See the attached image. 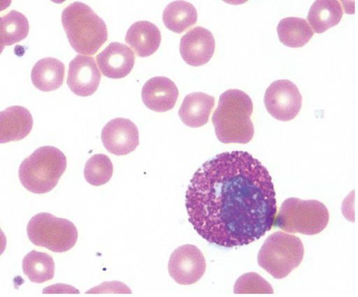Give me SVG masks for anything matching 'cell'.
<instances>
[{
    "instance_id": "e0dca14e",
    "label": "cell",
    "mask_w": 358,
    "mask_h": 297,
    "mask_svg": "<svg viewBox=\"0 0 358 297\" xmlns=\"http://www.w3.org/2000/svg\"><path fill=\"white\" fill-rule=\"evenodd\" d=\"M215 99L210 95L198 92L185 96L179 109V117L187 126L201 127L208 123Z\"/></svg>"
},
{
    "instance_id": "6da1fadb",
    "label": "cell",
    "mask_w": 358,
    "mask_h": 297,
    "mask_svg": "<svg viewBox=\"0 0 358 297\" xmlns=\"http://www.w3.org/2000/svg\"><path fill=\"white\" fill-rule=\"evenodd\" d=\"M275 196L262 163L245 151L224 152L194 174L185 196L188 221L210 244L248 245L274 226Z\"/></svg>"
},
{
    "instance_id": "9c48e42d",
    "label": "cell",
    "mask_w": 358,
    "mask_h": 297,
    "mask_svg": "<svg viewBox=\"0 0 358 297\" xmlns=\"http://www.w3.org/2000/svg\"><path fill=\"white\" fill-rule=\"evenodd\" d=\"M206 268L203 254L195 245H185L177 248L169 258V275L179 284L190 286L198 282Z\"/></svg>"
},
{
    "instance_id": "8992f818",
    "label": "cell",
    "mask_w": 358,
    "mask_h": 297,
    "mask_svg": "<svg viewBox=\"0 0 358 297\" xmlns=\"http://www.w3.org/2000/svg\"><path fill=\"white\" fill-rule=\"evenodd\" d=\"M329 219V211L323 203L290 198L282 203L275 222L284 232L313 236L323 232Z\"/></svg>"
},
{
    "instance_id": "8fae6325",
    "label": "cell",
    "mask_w": 358,
    "mask_h": 297,
    "mask_svg": "<svg viewBox=\"0 0 358 297\" xmlns=\"http://www.w3.org/2000/svg\"><path fill=\"white\" fill-rule=\"evenodd\" d=\"M101 80V72L93 57L78 55L71 61L66 83L72 93L83 98L93 95Z\"/></svg>"
},
{
    "instance_id": "d6986e66",
    "label": "cell",
    "mask_w": 358,
    "mask_h": 297,
    "mask_svg": "<svg viewBox=\"0 0 358 297\" xmlns=\"http://www.w3.org/2000/svg\"><path fill=\"white\" fill-rule=\"evenodd\" d=\"M343 16L342 6L338 0H317L308 11L307 20L317 34L338 25Z\"/></svg>"
},
{
    "instance_id": "4316f807",
    "label": "cell",
    "mask_w": 358,
    "mask_h": 297,
    "mask_svg": "<svg viewBox=\"0 0 358 297\" xmlns=\"http://www.w3.org/2000/svg\"><path fill=\"white\" fill-rule=\"evenodd\" d=\"M8 240L6 238V235L3 232L1 228H0V256L4 253L6 247H7Z\"/></svg>"
},
{
    "instance_id": "52a82bcc",
    "label": "cell",
    "mask_w": 358,
    "mask_h": 297,
    "mask_svg": "<svg viewBox=\"0 0 358 297\" xmlns=\"http://www.w3.org/2000/svg\"><path fill=\"white\" fill-rule=\"evenodd\" d=\"M27 235L34 245L57 253L71 250L78 240V230L74 224L48 213H41L31 218L28 223Z\"/></svg>"
},
{
    "instance_id": "ffe728a7",
    "label": "cell",
    "mask_w": 358,
    "mask_h": 297,
    "mask_svg": "<svg viewBox=\"0 0 358 297\" xmlns=\"http://www.w3.org/2000/svg\"><path fill=\"white\" fill-rule=\"evenodd\" d=\"M163 22L171 31L180 34L195 26L198 21L197 10L184 0L169 3L163 11Z\"/></svg>"
},
{
    "instance_id": "f546056e",
    "label": "cell",
    "mask_w": 358,
    "mask_h": 297,
    "mask_svg": "<svg viewBox=\"0 0 358 297\" xmlns=\"http://www.w3.org/2000/svg\"><path fill=\"white\" fill-rule=\"evenodd\" d=\"M52 2L57 4H62L66 1V0H51Z\"/></svg>"
},
{
    "instance_id": "d4e9b609",
    "label": "cell",
    "mask_w": 358,
    "mask_h": 297,
    "mask_svg": "<svg viewBox=\"0 0 358 297\" xmlns=\"http://www.w3.org/2000/svg\"><path fill=\"white\" fill-rule=\"evenodd\" d=\"M234 293L235 294H273L274 289L257 273H248L240 277L236 282Z\"/></svg>"
},
{
    "instance_id": "603a6c76",
    "label": "cell",
    "mask_w": 358,
    "mask_h": 297,
    "mask_svg": "<svg viewBox=\"0 0 358 297\" xmlns=\"http://www.w3.org/2000/svg\"><path fill=\"white\" fill-rule=\"evenodd\" d=\"M29 31L27 17L16 10L0 17V43L10 46L26 39Z\"/></svg>"
},
{
    "instance_id": "cb8c5ba5",
    "label": "cell",
    "mask_w": 358,
    "mask_h": 297,
    "mask_svg": "<svg viewBox=\"0 0 358 297\" xmlns=\"http://www.w3.org/2000/svg\"><path fill=\"white\" fill-rule=\"evenodd\" d=\"M113 165L106 154H96L87 161L84 168V177L93 186H101L111 180Z\"/></svg>"
},
{
    "instance_id": "5bb4252c",
    "label": "cell",
    "mask_w": 358,
    "mask_h": 297,
    "mask_svg": "<svg viewBox=\"0 0 358 297\" xmlns=\"http://www.w3.org/2000/svg\"><path fill=\"white\" fill-rule=\"evenodd\" d=\"M179 98L176 84L166 77H154L144 85L142 99L145 107L157 113L172 110Z\"/></svg>"
},
{
    "instance_id": "5b68a950",
    "label": "cell",
    "mask_w": 358,
    "mask_h": 297,
    "mask_svg": "<svg viewBox=\"0 0 358 297\" xmlns=\"http://www.w3.org/2000/svg\"><path fill=\"white\" fill-rule=\"evenodd\" d=\"M305 247L297 236L276 232L268 236L258 254V263L276 280H283L299 268Z\"/></svg>"
},
{
    "instance_id": "484cf974",
    "label": "cell",
    "mask_w": 358,
    "mask_h": 297,
    "mask_svg": "<svg viewBox=\"0 0 358 297\" xmlns=\"http://www.w3.org/2000/svg\"><path fill=\"white\" fill-rule=\"evenodd\" d=\"M343 6L345 14L354 15L355 13V0H338Z\"/></svg>"
},
{
    "instance_id": "7402d4cb",
    "label": "cell",
    "mask_w": 358,
    "mask_h": 297,
    "mask_svg": "<svg viewBox=\"0 0 358 297\" xmlns=\"http://www.w3.org/2000/svg\"><path fill=\"white\" fill-rule=\"evenodd\" d=\"M22 269L29 280L42 284L51 281L55 275L52 257L45 252L32 251L23 259Z\"/></svg>"
},
{
    "instance_id": "30bf717a",
    "label": "cell",
    "mask_w": 358,
    "mask_h": 297,
    "mask_svg": "<svg viewBox=\"0 0 358 297\" xmlns=\"http://www.w3.org/2000/svg\"><path fill=\"white\" fill-rule=\"evenodd\" d=\"M101 141L109 153L125 156L139 145V133L130 119L117 118L109 121L101 131Z\"/></svg>"
},
{
    "instance_id": "7c38bea8",
    "label": "cell",
    "mask_w": 358,
    "mask_h": 297,
    "mask_svg": "<svg viewBox=\"0 0 358 297\" xmlns=\"http://www.w3.org/2000/svg\"><path fill=\"white\" fill-rule=\"evenodd\" d=\"M215 41L213 34L201 27L190 29L182 36L180 52L184 61L192 66L208 64L214 56Z\"/></svg>"
},
{
    "instance_id": "4dcf8cb0",
    "label": "cell",
    "mask_w": 358,
    "mask_h": 297,
    "mask_svg": "<svg viewBox=\"0 0 358 297\" xmlns=\"http://www.w3.org/2000/svg\"><path fill=\"white\" fill-rule=\"evenodd\" d=\"M4 48H5V46L2 43H0V55L2 54V52L4 50Z\"/></svg>"
},
{
    "instance_id": "9a60e30c",
    "label": "cell",
    "mask_w": 358,
    "mask_h": 297,
    "mask_svg": "<svg viewBox=\"0 0 358 297\" xmlns=\"http://www.w3.org/2000/svg\"><path fill=\"white\" fill-rule=\"evenodd\" d=\"M34 126L31 113L22 106H12L0 112V144L22 140Z\"/></svg>"
},
{
    "instance_id": "f1b7e54d",
    "label": "cell",
    "mask_w": 358,
    "mask_h": 297,
    "mask_svg": "<svg viewBox=\"0 0 358 297\" xmlns=\"http://www.w3.org/2000/svg\"><path fill=\"white\" fill-rule=\"evenodd\" d=\"M224 3L230 5H241L247 3L248 0H222Z\"/></svg>"
},
{
    "instance_id": "ba28073f",
    "label": "cell",
    "mask_w": 358,
    "mask_h": 297,
    "mask_svg": "<svg viewBox=\"0 0 358 297\" xmlns=\"http://www.w3.org/2000/svg\"><path fill=\"white\" fill-rule=\"evenodd\" d=\"M264 104L271 116L280 121H290L299 114L302 96L294 83L282 80L273 82L266 90Z\"/></svg>"
},
{
    "instance_id": "4fadbf2b",
    "label": "cell",
    "mask_w": 358,
    "mask_h": 297,
    "mask_svg": "<svg viewBox=\"0 0 358 297\" xmlns=\"http://www.w3.org/2000/svg\"><path fill=\"white\" fill-rule=\"evenodd\" d=\"M101 74L112 80L129 75L135 66V53L124 44L113 42L96 56Z\"/></svg>"
},
{
    "instance_id": "3957f363",
    "label": "cell",
    "mask_w": 358,
    "mask_h": 297,
    "mask_svg": "<svg viewBox=\"0 0 358 297\" xmlns=\"http://www.w3.org/2000/svg\"><path fill=\"white\" fill-rule=\"evenodd\" d=\"M62 24L70 45L77 53L93 56L108 41L104 20L88 5L76 2L62 13Z\"/></svg>"
},
{
    "instance_id": "ac0fdd59",
    "label": "cell",
    "mask_w": 358,
    "mask_h": 297,
    "mask_svg": "<svg viewBox=\"0 0 358 297\" xmlns=\"http://www.w3.org/2000/svg\"><path fill=\"white\" fill-rule=\"evenodd\" d=\"M65 66L56 58H45L36 63L31 71V80L36 89L51 92L62 86Z\"/></svg>"
},
{
    "instance_id": "83f0119b",
    "label": "cell",
    "mask_w": 358,
    "mask_h": 297,
    "mask_svg": "<svg viewBox=\"0 0 358 297\" xmlns=\"http://www.w3.org/2000/svg\"><path fill=\"white\" fill-rule=\"evenodd\" d=\"M11 2L12 0H0V12L8 9L10 6Z\"/></svg>"
},
{
    "instance_id": "7a4b0ae2",
    "label": "cell",
    "mask_w": 358,
    "mask_h": 297,
    "mask_svg": "<svg viewBox=\"0 0 358 297\" xmlns=\"http://www.w3.org/2000/svg\"><path fill=\"white\" fill-rule=\"evenodd\" d=\"M252 113L253 103L244 91L229 89L223 93L212 116L218 140L224 144L250 143L255 134Z\"/></svg>"
},
{
    "instance_id": "277c9868",
    "label": "cell",
    "mask_w": 358,
    "mask_h": 297,
    "mask_svg": "<svg viewBox=\"0 0 358 297\" xmlns=\"http://www.w3.org/2000/svg\"><path fill=\"white\" fill-rule=\"evenodd\" d=\"M66 168V157L62 151L42 147L22 162L18 177L27 190L41 195L55 189Z\"/></svg>"
},
{
    "instance_id": "2e32d148",
    "label": "cell",
    "mask_w": 358,
    "mask_h": 297,
    "mask_svg": "<svg viewBox=\"0 0 358 297\" xmlns=\"http://www.w3.org/2000/svg\"><path fill=\"white\" fill-rule=\"evenodd\" d=\"M125 41L138 57L152 56L161 45L160 29L148 21L137 22L127 30Z\"/></svg>"
},
{
    "instance_id": "44dd1931",
    "label": "cell",
    "mask_w": 358,
    "mask_h": 297,
    "mask_svg": "<svg viewBox=\"0 0 358 297\" xmlns=\"http://www.w3.org/2000/svg\"><path fill=\"white\" fill-rule=\"evenodd\" d=\"M278 38L290 48L304 47L313 38V30L304 18H284L277 27Z\"/></svg>"
}]
</instances>
